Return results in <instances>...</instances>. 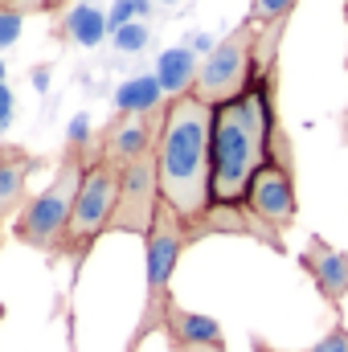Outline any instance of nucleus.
<instances>
[{
	"instance_id": "obj_1",
	"label": "nucleus",
	"mask_w": 348,
	"mask_h": 352,
	"mask_svg": "<svg viewBox=\"0 0 348 352\" xmlns=\"http://www.w3.org/2000/svg\"><path fill=\"white\" fill-rule=\"evenodd\" d=\"M287 148L291 144L274 115V66H259L254 82L238 98L213 107V205H246L259 168Z\"/></svg>"
},
{
	"instance_id": "obj_2",
	"label": "nucleus",
	"mask_w": 348,
	"mask_h": 352,
	"mask_svg": "<svg viewBox=\"0 0 348 352\" xmlns=\"http://www.w3.org/2000/svg\"><path fill=\"white\" fill-rule=\"evenodd\" d=\"M156 173L164 205L188 230H197L213 209V107L201 102L197 94L164 102Z\"/></svg>"
},
{
	"instance_id": "obj_3",
	"label": "nucleus",
	"mask_w": 348,
	"mask_h": 352,
	"mask_svg": "<svg viewBox=\"0 0 348 352\" xmlns=\"http://www.w3.org/2000/svg\"><path fill=\"white\" fill-rule=\"evenodd\" d=\"M87 164L90 160H87L83 148H66V156H62L54 180H50L37 197H29L25 209L17 213V221H12V238H17V242H25V246H33V250H58V246H62Z\"/></svg>"
},
{
	"instance_id": "obj_4",
	"label": "nucleus",
	"mask_w": 348,
	"mask_h": 352,
	"mask_svg": "<svg viewBox=\"0 0 348 352\" xmlns=\"http://www.w3.org/2000/svg\"><path fill=\"white\" fill-rule=\"evenodd\" d=\"M188 242H193V230L160 201V213H156V221H152V230L144 238V246H148V295H144L140 328L131 336V352L144 344V336L164 332V316L173 307V274Z\"/></svg>"
},
{
	"instance_id": "obj_5",
	"label": "nucleus",
	"mask_w": 348,
	"mask_h": 352,
	"mask_svg": "<svg viewBox=\"0 0 348 352\" xmlns=\"http://www.w3.org/2000/svg\"><path fill=\"white\" fill-rule=\"evenodd\" d=\"M254 74H259V25L242 21L230 37H221L209 50V58L197 70L193 94L201 102H209V107H221V102L238 98L242 90L250 87Z\"/></svg>"
},
{
	"instance_id": "obj_6",
	"label": "nucleus",
	"mask_w": 348,
	"mask_h": 352,
	"mask_svg": "<svg viewBox=\"0 0 348 352\" xmlns=\"http://www.w3.org/2000/svg\"><path fill=\"white\" fill-rule=\"evenodd\" d=\"M119 176L123 168L102 160V156H90L83 184H78V201H74V213H70V226H66V238L58 246V254H70V258H83L90 246L111 230V217H115V201H119Z\"/></svg>"
},
{
	"instance_id": "obj_7",
	"label": "nucleus",
	"mask_w": 348,
	"mask_h": 352,
	"mask_svg": "<svg viewBox=\"0 0 348 352\" xmlns=\"http://www.w3.org/2000/svg\"><path fill=\"white\" fill-rule=\"evenodd\" d=\"M246 209L259 221L262 230H270L274 238H283L295 217H299V197H295V168H291V148L279 152L266 168H259V176L250 180L246 192Z\"/></svg>"
},
{
	"instance_id": "obj_8",
	"label": "nucleus",
	"mask_w": 348,
	"mask_h": 352,
	"mask_svg": "<svg viewBox=\"0 0 348 352\" xmlns=\"http://www.w3.org/2000/svg\"><path fill=\"white\" fill-rule=\"evenodd\" d=\"M160 173H156V152L127 164L119 176V201H115V217L111 230L115 234H144L152 230L156 213H160Z\"/></svg>"
},
{
	"instance_id": "obj_9",
	"label": "nucleus",
	"mask_w": 348,
	"mask_h": 352,
	"mask_svg": "<svg viewBox=\"0 0 348 352\" xmlns=\"http://www.w3.org/2000/svg\"><path fill=\"white\" fill-rule=\"evenodd\" d=\"M160 123H164V107L152 111V115H115L111 127L98 135L94 156H102V160L127 168V164H135V160H144V156L156 152Z\"/></svg>"
},
{
	"instance_id": "obj_10",
	"label": "nucleus",
	"mask_w": 348,
	"mask_h": 352,
	"mask_svg": "<svg viewBox=\"0 0 348 352\" xmlns=\"http://www.w3.org/2000/svg\"><path fill=\"white\" fill-rule=\"evenodd\" d=\"M299 266L312 274L316 291L340 311V303H345V295H348V254L345 250H332L324 238H312L307 250L299 254Z\"/></svg>"
},
{
	"instance_id": "obj_11",
	"label": "nucleus",
	"mask_w": 348,
	"mask_h": 352,
	"mask_svg": "<svg viewBox=\"0 0 348 352\" xmlns=\"http://www.w3.org/2000/svg\"><path fill=\"white\" fill-rule=\"evenodd\" d=\"M164 336H168L173 352H226L217 320H209L201 311H184L176 303L168 307V316H164Z\"/></svg>"
},
{
	"instance_id": "obj_12",
	"label": "nucleus",
	"mask_w": 348,
	"mask_h": 352,
	"mask_svg": "<svg viewBox=\"0 0 348 352\" xmlns=\"http://www.w3.org/2000/svg\"><path fill=\"white\" fill-rule=\"evenodd\" d=\"M37 168V156L21 152L17 144L0 148V221L25 209V184Z\"/></svg>"
},
{
	"instance_id": "obj_13",
	"label": "nucleus",
	"mask_w": 348,
	"mask_h": 352,
	"mask_svg": "<svg viewBox=\"0 0 348 352\" xmlns=\"http://www.w3.org/2000/svg\"><path fill=\"white\" fill-rule=\"evenodd\" d=\"M164 102L168 98H164V87L156 74H140V78H131L115 90V115H152Z\"/></svg>"
},
{
	"instance_id": "obj_14",
	"label": "nucleus",
	"mask_w": 348,
	"mask_h": 352,
	"mask_svg": "<svg viewBox=\"0 0 348 352\" xmlns=\"http://www.w3.org/2000/svg\"><path fill=\"white\" fill-rule=\"evenodd\" d=\"M197 54L193 50H168V54H160V66H156V78H160V87L168 98H180V94H193V82H197Z\"/></svg>"
},
{
	"instance_id": "obj_15",
	"label": "nucleus",
	"mask_w": 348,
	"mask_h": 352,
	"mask_svg": "<svg viewBox=\"0 0 348 352\" xmlns=\"http://www.w3.org/2000/svg\"><path fill=\"white\" fill-rule=\"evenodd\" d=\"M107 29H111V25L102 21V12H98V8H90V4L74 8V12L66 16V33H70L78 45H98Z\"/></svg>"
},
{
	"instance_id": "obj_16",
	"label": "nucleus",
	"mask_w": 348,
	"mask_h": 352,
	"mask_svg": "<svg viewBox=\"0 0 348 352\" xmlns=\"http://www.w3.org/2000/svg\"><path fill=\"white\" fill-rule=\"evenodd\" d=\"M295 4H299V0H250V16H246V21H254L259 29L283 25V21L295 12Z\"/></svg>"
},
{
	"instance_id": "obj_17",
	"label": "nucleus",
	"mask_w": 348,
	"mask_h": 352,
	"mask_svg": "<svg viewBox=\"0 0 348 352\" xmlns=\"http://www.w3.org/2000/svg\"><path fill=\"white\" fill-rule=\"evenodd\" d=\"M135 12H148V0H115V8H111V16H107L111 33H115V29H123V25H131V16H135Z\"/></svg>"
},
{
	"instance_id": "obj_18",
	"label": "nucleus",
	"mask_w": 348,
	"mask_h": 352,
	"mask_svg": "<svg viewBox=\"0 0 348 352\" xmlns=\"http://www.w3.org/2000/svg\"><path fill=\"white\" fill-rule=\"evenodd\" d=\"M70 0H4L0 4V12L4 8H12V12H58V8H66Z\"/></svg>"
},
{
	"instance_id": "obj_19",
	"label": "nucleus",
	"mask_w": 348,
	"mask_h": 352,
	"mask_svg": "<svg viewBox=\"0 0 348 352\" xmlns=\"http://www.w3.org/2000/svg\"><path fill=\"white\" fill-rule=\"evenodd\" d=\"M144 41H148V29L144 25H123V29H115V45L119 50H144Z\"/></svg>"
},
{
	"instance_id": "obj_20",
	"label": "nucleus",
	"mask_w": 348,
	"mask_h": 352,
	"mask_svg": "<svg viewBox=\"0 0 348 352\" xmlns=\"http://www.w3.org/2000/svg\"><path fill=\"white\" fill-rule=\"evenodd\" d=\"M21 25H25V12H12V8H4V12H0V50H8V45L17 41Z\"/></svg>"
},
{
	"instance_id": "obj_21",
	"label": "nucleus",
	"mask_w": 348,
	"mask_h": 352,
	"mask_svg": "<svg viewBox=\"0 0 348 352\" xmlns=\"http://www.w3.org/2000/svg\"><path fill=\"white\" fill-rule=\"evenodd\" d=\"M307 352H348V328H332L328 336H320Z\"/></svg>"
},
{
	"instance_id": "obj_22",
	"label": "nucleus",
	"mask_w": 348,
	"mask_h": 352,
	"mask_svg": "<svg viewBox=\"0 0 348 352\" xmlns=\"http://www.w3.org/2000/svg\"><path fill=\"white\" fill-rule=\"evenodd\" d=\"M87 140H90V123H87V115H78L70 123V148H87Z\"/></svg>"
},
{
	"instance_id": "obj_23",
	"label": "nucleus",
	"mask_w": 348,
	"mask_h": 352,
	"mask_svg": "<svg viewBox=\"0 0 348 352\" xmlns=\"http://www.w3.org/2000/svg\"><path fill=\"white\" fill-rule=\"evenodd\" d=\"M8 123H12V90L0 82V131H4Z\"/></svg>"
},
{
	"instance_id": "obj_24",
	"label": "nucleus",
	"mask_w": 348,
	"mask_h": 352,
	"mask_svg": "<svg viewBox=\"0 0 348 352\" xmlns=\"http://www.w3.org/2000/svg\"><path fill=\"white\" fill-rule=\"evenodd\" d=\"M250 344H254V352H279V349H270V344H262L259 336H254V340H250Z\"/></svg>"
},
{
	"instance_id": "obj_25",
	"label": "nucleus",
	"mask_w": 348,
	"mask_h": 352,
	"mask_svg": "<svg viewBox=\"0 0 348 352\" xmlns=\"http://www.w3.org/2000/svg\"><path fill=\"white\" fill-rule=\"evenodd\" d=\"M0 246H4V221H0Z\"/></svg>"
},
{
	"instance_id": "obj_26",
	"label": "nucleus",
	"mask_w": 348,
	"mask_h": 352,
	"mask_svg": "<svg viewBox=\"0 0 348 352\" xmlns=\"http://www.w3.org/2000/svg\"><path fill=\"white\" fill-rule=\"evenodd\" d=\"M0 82H4V66H0Z\"/></svg>"
},
{
	"instance_id": "obj_27",
	"label": "nucleus",
	"mask_w": 348,
	"mask_h": 352,
	"mask_svg": "<svg viewBox=\"0 0 348 352\" xmlns=\"http://www.w3.org/2000/svg\"><path fill=\"white\" fill-rule=\"evenodd\" d=\"M345 12H348V4H345ZM345 66H348V62H345Z\"/></svg>"
},
{
	"instance_id": "obj_28",
	"label": "nucleus",
	"mask_w": 348,
	"mask_h": 352,
	"mask_svg": "<svg viewBox=\"0 0 348 352\" xmlns=\"http://www.w3.org/2000/svg\"><path fill=\"white\" fill-rule=\"evenodd\" d=\"M0 4H4V0H0Z\"/></svg>"
},
{
	"instance_id": "obj_29",
	"label": "nucleus",
	"mask_w": 348,
	"mask_h": 352,
	"mask_svg": "<svg viewBox=\"0 0 348 352\" xmlns=\"http://www.w3.org/2000/svg\"><path fill=\"white\" fill-rule=\"evenodd\" d=\"M345 4H348V0H345Z\"/></svg>"
}]
</instances>
